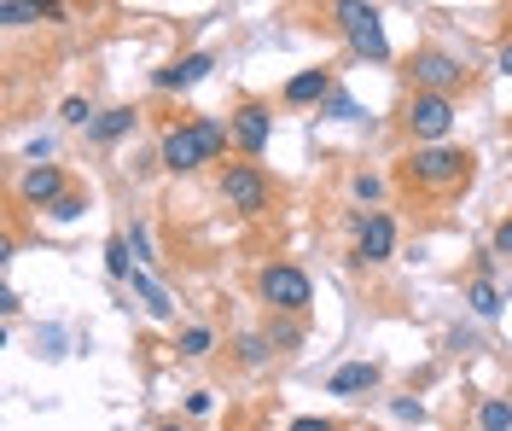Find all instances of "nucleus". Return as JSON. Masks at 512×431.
Wrapping results in <instances>:
<instances>
[{
    "mask_svg": "<svg viewBox=\"0 0 512 431\" xmlns=\"http://www.w3.org/2000/svg\"><path fill=\"white\" fill-rule=\"evenodd\" d=\"M210 70H216V59H210V53H187V59H175L169 70H158L152 82H158V88H192V82H204Z\"/></svg>",
    "mask_w": 512,
    "mask_h": 431,
    "instance_id": "obj_11",
    "label": "nucleus"
},
{
    "mask_svg": "<svg viewBox=\"0 0 512 431\" xmlns=\"http://www.w3.org/2000/svg\"><path fill=\"white\" fill-rule=\"evenodd\" d=\"M402 169H408V181H419V187H454V181H466L472 158L460 146H419Z\"/></svg>",
    "mask_w": 512,
    "mask_h": 431,
    "instance_id": "obj_2",
    "label": "nucleus"
},
{
    "mask_svg": "<svg viewBox=\"0 0 512 431\" xmlns=\"http://www.w3.org/2000/svg\"><path fill=\"white\" fill-rule=\"evenodd\" d=\"M495 251H501V257H512V222H501V228H495Z\"/></svg>",
    "mask_w": 512,
    "mask_h": 431,
    "instance_id": "obj_25",
    "label": "nucleus"
},
{
    "mask_svg": "<svg viewBox=\"0 0 512 431\" xmlns=\"http://www.w3.org/2000/svg\"><path fill=\"white\" fill-rule=\"evenodd\" d=\"M472 309H478L483 321H495V315H501V292H495L489 280H478V286H472Z\"/></svg>",
    "mask_w": 512,
    "mask_h": 431,
    "instance_id": "obj_18",
    "label": "nucleus"
},
{
    "mask_svg": "<svg viewBox=\"0 0 512 431\" xmlns=\"http://www.w3.org/2000/svg\"><path fill=\"white\" fill-rule=\"evenodd\" d=\"M326 94H332V76H326V70H297L286 82L291 105H315V100H326Z\"/></svg>",
    "mask_w": 512,
    "mask_h": 431,
    "instance_id": "obj_13",
    "label": "nucleus"
},
{
    "mask_svg": "<svg viewBox=\"0 0 512 431\" xmlns=\"http://www.w3.org/2000/svg\"><path fill=\"white\" fill-rule=\"evenodd\" d=\"M390 251H396V222H390L384 210H373V216L361 222V239H355V257H361V263H384Z\"/></svg>",
    "mask_w": 512,
    "mask_h": 431,
    "instance_id": "obj_9",
    "label": "nucleus"
},
{
    "mask_svg": "<svg viewBox=\"0 0 512 431\" xmlns=\"http://www.w3.org/2000/svg\"><path fill=\"white\" fill-rule=\"evenodd\" d=\"M478 426H483V431H512V402H507V397H483Z\"/></svg>",
    "mask_w": 512,
    "mask_h": 431,
    "instance_id": "obj_16",
    "label": "nucleus"
},
{
    "mask_svg": "<svg viewBox=\"0 0 512 431\" xmlns=\"http://www.w3.org/2000/svg\"><path fill=\"white\" fill-rule=\"evenodd\" d=\"M105 268H111L117 280H128V274H134V268H128V239H111V245H105Z\"/></svg>",
    "mask_w": 512,
    "mask_h": 431,
    "instance_id": "obj_19",
    "label": "nucleus"
},
{
    "mask_svg": "<svg viewBox=\"0 0 512 431\" xmlns=\"http://www.w3.org/2000/svg\"><path fill=\"white\" fill-rule=\"evenodd\" d=\"M158 431H181V426H158Z\"/></svg>",
    "mask_w": 512,
    "mask_h": 431,
    "instance_id": "obj_28",
    "label": "nucleus"
},
{
    "mask_svg": "<svg viewBox=\"0 0 512 431\" xmlns=\"http://www.w3.org/2000/svg\"><path fill=\"white\" fill-rule=\"evenodd\" d=\"M134 129V111H128V105H117V111H105V117H94V140H123V134Z\"/></svg>",
    "mask_w": 512,
    "mask_h": 431,
    "instance_id": "obj_15",
    "label": "nucleus"
},
{
    "mask_svg": "<svg viewBox=\"0 0 512 431\" xmlns=\"http://www.w3.org/2000/svg\"><path fill=\"white\" fill-rule=\"evenodd\" d=\"M373 385H379V367H373V362H350V367H338V373H332V385H326V391H332V397H355V391H373Z\"/></svg>",
    "mask_w": 512,
    "mask_h": 431,
    "instance_id": "obj_12",
    "label": "nucleus"
},
{
    "mask_svg": "<svg viewBox=\"0 0 512 431\" xmlns=\"http://www.w3.org/2000/svg\"><path fill=\"white\" fill-rule=\"evenodd\" d=\"M501 70L512 76V41H501Z\"/></svg>",
    "mask_w": 512,
    "mask_h": 431,
    "instance_id": "obj_27",
    "label": "nucleus"
},
{
    "mask_svg": "<svg viewBox=\"0 0 512 431\" xmlns=\"http://www.w3.org/2000/svg\"><path fill=\"white\" fill-rule=\"evenodd\" d=\"M128 280H134V292H140V303H146V309H152L158 321H169V315H175V303L163 298V286H158V280H152V274H146V268H134Z\"/></svg>",
    "mask_w": 512,
    "mask_h": 431,
    "instance_id": "obj_14",
    "label": "nucleus"
},
{
    "mask_svg": "<svg viewBox=\"0 0 512 431\" xmlns=\"http://www.w3.org/2000/svg\"><path fill=\"white\" fill-rule=\"evenodd\" d=\"M18 193H24V204H35V210H53V204L64 199V175L53 164H30L24 181H18Z\"/></svg>",
    "mask_w": 512,
    "mask_h": 431,
    "instance_id": "obj_8",
    "label": "nucleus"
},
{
    "mask_svg": "<svg viewBox=\"0 0 512 431\" xmlns=\"http://www.w3.org/2000/svg\"><path fill=\"white\" fill-rule=\"evenodd\" d=\"M355 199H379V181L373 175H355Z\"/></svg>",
    "mask_w": 512,
    "mask_h": 431,
    "instance_id": "obj_24",
    "label": "nucleus"
},
{
    "mask_svg": "<svg viewBox=\"0 0 512 431\" xmlns=\"http://www.w3.org/2000/svg\"><path fill=\"white\" fill-rule=\"evenodd\" d=\"M414 82H419V94H454L460 82H466V70H460V59H448V53H419L414 59Z\"/></svg>",
    "mask_w": 512,
    "mask_h": 431,
    "instance_id": "obj_7",
    "label": "nucleus"
},
{
    "mask_svg": "<svg viewBox=\"0 0 512 431\" xmlns=\"http://www.w3.org/2000/svg\"><path fill=\"white\" fill-rule=\"evenodd\" d=\"M338 18H344V35H350L355 53H367V59H390V41H384L379 12H373V6H355V0H344V6H338Z\"/></svg>",
    "mask_w": 512,
    "mask_h": 431,
    "instance_id": "obj_6",
    "label": "nucleus"
},
{
    "mask_svg": "<svg viewBox=\"0 0 512 431\" xmlns=\"http://www.w3.org/2000/svg\"><path fill=\"white\" fill-rule=\"evenodd\" d=\"M268 134H274L268 105H239V111H233V140H239L245 152H262V146H268Z\"/></svg>",
    "mask_w": 512,
    "mask_h": 431,
    "instance_id": "obj_10",
    "label": "nucleus"
},
{
    "mask_svg": "<svg viewBox=\"0 0 512 431\" xmlns=\"http://www.w3.org/2000/svg\"><path fill=\"white\" fill-rule=\"evenodd\" d=\"M408 129L425 146H443V134L454 129V100H443V94H414L408 100Z\"/></svg>",
    "mask_w": 512,
    "mask_h": 431,
    "instance_id": "obj_5",
    "label": "nucleus"
},
{
    "mask_svg": "<svg viewBox=\"0 0 512 431\" xmlns=\"http://www.w3.org/2000/svg\"><path fill=\"white\" fill-rule=\"evenodd\" d=\"M291 431H332V420H291Z\"/></svg>",
    "mask_w": 512,
    "mask_h": 431,
    "instance_id": "obj_26",
    "label": "nucleus"
},
{
    "mask_svg": "<svg viewBox=\"0 0 512 431\" xmlns=\"http://www.w3.org/2000/svg\"><path fill=\"white\" fill-rule=\"evenodd\" d=\"M82 210H88V204H82V193H64V199L53 204V210H47V216H53V222H76Z\"/></svg>",
    "mask_w": 512,
    "mask_h": 431,
    "instance_id": "obj_21",
    "label": "nucleus"
},
{
    "mask_svg": "<svg viewBox=\"0 0 512 431\" xmlns=\"http://www.w3.org/2000/svg\"><path fill=\"white\" fill-rule=\"evenodd\" d=\"M0 24H6V30H24V24H41V6H24V0H0Z\"/></svg>",
    "mask_w": 512,
    "mask_h": 431,
    "instance_id": "obj_17",
    "label": "nucleus"
},
{
    "mask_svg": "<svg viewBox=\"0 0 512 431\" xmlns=\"http://www.w3.org/2000/svg\"><path fill=\"white\" fill-rule=\"evenodd\" d=\"M256 286H262V298L274 303V309H286V315H303V309H309V274H303V268L268 263Z\"/></svg>",
    "mask_w": 512,
    "mask_h": 431,
    "instance_id": "obj_3",
    "label": "nucleus"
},
{
    "mask_svg": "<svg viewBox=\"0 0 512 431\" xmlns=\"http://www.w3.org/2000/svg\"><path fill=\"white\" fill-rule=\"evenodd\" d=\"M181 356H210V327H187L181 332Z\"/></svg>",
    "mask_w": 512,
    "mask_h": 431,
    "instance_id": "obj_20",
    "label": "nucleus"
},
{
    "mask_svg": "<svg viewBox=\"0 0 512 431\" xmlns=\"http://www.w3.org/2000/svg\"><path fill=\"white\" fill-rule=\"evenodd\" d=\"M245 362H268V344H262V338H245Z\"/></svg>",
    "mask_w": 512,
    "mask_h": 431,
    "instance_id": "obj_23",
    "label": "nucleus"
},
{
    "mask_svg": "<svg viewBox=\"0 0 512 431\" xmlns=\"http://www.w3.org/2000/svg\"><path fill=\"white\" fill-rule=\"evenodd\" d=\"M222 199L233 204L239 216H262V210H268V181H262V169L256 164H227Z\"/></svg>",
    "mask_w": 512,
    "mask_h": 431,
    "instance_id": "obj_4",
    "label": "nucleus"
},
{
    "mask_svg": "<svg viewBox=\"0 0 512 431\" xmlns=\"http://www.w3.org/2000/svg\"><path fill=\"white\" fill-rule=\"evenodd\" d=\"M88 117H94L88 100H64V123H88ZM88 129H94V123H88Z\"/></svg>",
    "mask_w": 512,
    "mask_h": 431,
    "instance_id": "obj_22",
    "label": "nucleus"
},
{
    "mask_svg": "<svg viewBox=\"0 0 512 431\" xmlns=\"http://www.w3.org/2000/svg\"><path fill=\"white\" fill-rule=\"evenodd\" d=\"M227 129L216 123V117H198V123H187V129H169L163 134V164L169 169H198L210 164L216 152H222Z\"/></svg>",
    "mask_w": 512,
    "mask_h": 431,
    "instance_id": "obj_1",
    "label": "nucleus"
}]
</instances>
